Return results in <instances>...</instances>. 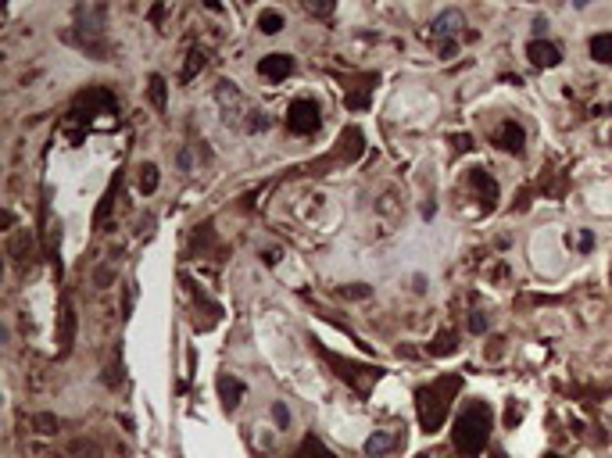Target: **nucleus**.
<instances>
[{
  "label": "nucleus",
  "instance_id": "1",
  "mask_svg": "<svg viewBox=\"0 0 612 458\" xmlns=\"http://www.w3.org/2000/svg\"><path fill=\"white\" fill-rule=\"evenodd\" d=\"M462 390V376L448 372V376H437L433 384H423L415 390V412H419V426L423 434H437L444 426L448 412H451V401Z\"/></svg>",
  "mask_w": 612,
  "mask_h": 458
},
{
  "label": "nucleus",
  "instance_id": "2",
  "mask_svg": "<svg viewBox=\"0 0 612 458\" xmlns=\"http://www.w3.org/2000/svg\"><path fill=\"white\" fill-rule=\"evenodd\" d=\"M491 423H494L491 404H487V401H469L466 409L458 412L455 429H451V444H455V451H458V455H466V458L480 455V451L487 448V441H491Z\"/></svg>",
  "mask_w": 612,
  "mask_h": 458
},
{
  "label": "nucleus",
  "instance_id": "3",
  "mask_svg": "<svg viewBox=\"0 0 612 458\" xmlns=\"http://www.w3.org/2000/svg\"><path fill=\"white\" fill-rule=\"evenodd\" d=\"M315 351H319L323 358L337 369V376L344 379V384H348L355 394H369V387H373L376 379L383 376V369H380V365H358V362H351V358H340V354H333V351H326V347H319V344H315Z\"/></svg>",
  "mask_w": 612,
  "mask_h": 458
},
{
  "label": "nucleus",
  "instance_id": "4",
  "mask_svg": "<svg viewBox=\"0 0 612 458\" xmlns=\"http://www.w3.org/2000/svg\"><path fill=\"white\" fill-rule=\"evenodd\" d=\"M319 125H323V118H319V104H315V100L301 97V100H293V104L287 108V129H290V133L312 136Z\"/></svg>",
  "mask_w": 612,
  "mask_h": 458
},
{
  "label": "nucleus",
  "instance_id": "5",
  "mask_svg": "<svg viewBox=\"0 0 612 458\" xmlns=\"http://www.w3.org/2000/svg\"><path fill=\"white\" fill-rule=\"evenodd\" d=\"M491 140H494L498 150H505V155H516V158L526 150V129H523L520 122H512V118H505V122L498 125Z\"/></svg>",
  "mask_w": 612,
  "mask_h": 458
},
{
  "label": "nucleus",
  "instance_id": "6",
  "mask_svg": "<svg viewBox=\"0 0 612 458\" xmlns=\"http://www.w3.org/2000/svg\"><path fill=\"white\" fill-rule=\"evenodd\" d=\"M526 58H530V65L533 68H558L562 65V50L555 47V43H548V40H530L526 43Z\"/></svg>",
  "mask_w": 612,
  "mask_h": 458
},
{
  "label": "nucleus",
  "instance_id": "7",
  "mask_svg": "<svg viewBox=\"0 0 612 458\" xmlns=\"http://www.w3.org/2000/svg\"><path fill=\"white\" fill-rule=\"evenodd\" d=\"M469 187L480 194V200H483L487 212L498 205V183H494V175L487 172V168H469Z\"/></svg>",
  "mask_w": 612,
  "mask_h": 458
},
{
  "label": "nucleus",
  "instance_id": "8",
  "mask_svg": "<svg viewBox=\"0 0 612 458\" xmlns=\"http://www.w3.org/2000/svg\"><path fill=\"white\" fill-rule=\"evenodd\" d=\"M290 72H293V58L290 54H268V58L258 61V75H265V79H273V83L287 79Z\"/></svg>",
  "mask_w": 612,
  "mask_h": 458
},
{
  "label": "nucleus",
  "instance_id": "9",
  "mask_svg": "<svg viewBox=\"0 0 612 458\" xmlns=\"http://www.w3.org/2000/svg\"><path fill=\"white\" fill-rule=\"evenodd\" d=\"M458 29H462V15L458 11H444V15H437L433 22H430V36L433 40H451V36H458Z\"/></svg>",
  "mask_w": 612,
  "mask_h": 458
},
{
  "label": "nucleus",
  "instance_id": "10",
  "mask_svg": "<svg viewBox=\"0 0 612 458\" xmlns=\"http://www.w3.org/2000/svg\"><path fill=\"white\" fill-rule=\"evenodd\" d=\"M72 340H76V312H72V304L65 301V304H61V329H58L61 354H68V351H72Z\"/></svg>",
  "mask_w": 612,
  "mask_h": 458
},
{
  "label": "nucleus",
  "instance_id": "11",
  "mask_svg": "<svg viewBox=\"0 0 612 458\" xmlns=\"http://www.w3.org/2000/svg\"><path fill=\"white\" fill-rule=\"evenodd\" d=\"M218 394H223L226 412H233L236 404H240V397H243V384H240V379H233V376H223V379H218Z\"/></svg>",
  "mask_w": 612,
  "mask_h": 458
},
{
  "label": "nucleus",
  "instance_id": "12",
  "mask_svg": "<svg viewBox=\"0 0 612 458\" xmlns=\"http://www.w3.org/2000/svg\"><path fill=\"white\" fill-rule=\"evenodd\" d=\"M293 458H337V455H333L319 437H315V434H308V437L301 441V448H298V455H293Z\"/></svg>",
  "mask_w": 612,
  "mask_h": 458
},
{
  "label": "nucleus",
  "instance_id": "13",
  "mask_svg": "<svg viewBox=\"0 0 612 458\" xmlns=\"http://www.w3.org/2000/svg\"><path fill=\"white\" fill-rule=\"evenodd\" d=\"M591 58H595L598 65H612V33L591 36Z\"/></svg>",
  "mask_w": 612,
  "mask_h": 458
},
{
  "label": "nucleus",
  "instance_id": "14",
  "mask_svg": "<svg viewBox=\"0 0 612 458\" xmlns=\"http://www.w3.org/2000/svg\"><path fill=\"white\" fill-rule=\"evenodd\" d=\"M394 444H398L394 434H373L369 441H365V455H369V458H380V455H387Z\"/></svg>",
  "mask_w": 612,
  "mask_h": 458
},
{
  "label": "nucleus",
  "instance_id": "15",
  "mask_svg": "<svg viewBox=\"0 0 612 458\" xmlns=\"http://www.w3.org/2000/svg\"><path fill=\"white\" fill-rule=\"evenodd\" d=\"M258 29H261L265 36H276V33L283 29V15H280V11H258Z\"/></svg>",
  "mask_w": 612,
  "mask_h": 458
},
{
  "label": "nucleus",
  "instance_id": "16",
  "mask_svg": "<svg viewBox=\"0 0 612 458\" xmlns=\"http://www.w3.org/2000/svg\"><path fill=\"white\" fill-rule=\"evenodd\" d=\"M158 180H161V175H158V165H143V168H140V194H154V190H158Z\"/></svg>",
  "mask_w": 612,
  "mask_h": 458
},
{
  "label": "nucleus",
  "instance_id": "17",
  "mask_svg": "<svg viewBox=\"0 0 612 458\" xmlns=\"http://www.w3.org/2000/svg\"><path fill=\"white\" fill-rule=\"evenodd\" d=\"M204 65H208L204 50H190V61H186V68H183V83H190V79H193V75H198Z\"/></svg>",
  "mask_w": 612,
  "mask_h": 458
},
{
  "label": "nucleus",
  "instance_id": "18",
  "mask_svg": "<svg viewBox=\"0 0 612 458\" xmlns=\"http://www.w3.org/2000/svg\"><path fill=\"white\" fill-rule=\"evenodd\" d=\"M566 244H570V247L577 244L580 251H591V247H595V237L587 233V229H580V233H566Z\"/></svg>",
  "mask_w": 612,
  "mask_h": 458
},
{
  "label": "nucleus",
  "instance_id": "19",
  "mask_svg": "<svg viewBox=\"0 0 612 458\" xmlns=\"http://www.w3.org/2000/svg\"><path fill=\"white\" fill-rule=\"evenodd\" d=\"M33 426L40 429V434H58V429H61V423L54 416H33Z\"/></svg>",
  "mask_w": 612,
  "mask_h": 458
},
{
  "label": "nucleus",
  "instance_id": "20",
  "mask_svg": "<svg viewBox=\"0 0 612 458\" xmlns=\"http://www.w3.org/2000/svg\"><path fill=\"white\" fill-rule=\"evenodd\" d=\"M151 100H154V108H165V79L161 75H151Z\"/></svg>",
  "mask_w": 612,
  "mask_h": 458
},
{
  "label": "nucleus",
  "instance_id": "21",
  "mask_svg": "<svg viewBox=\"0 0 612 458\" xmlns=\"http://www.w3.org/2000/svg\"><path fill=\"white\" fill-rule=\"evenodd\" d=\"M455 344H451V333H440L433 344H430V354H451Z\"/></svg>",
  "mask_w": 612,
  "mask_h": 458
},
{
  "label": "nucleus",
  "instance_id": "22",
  "mask_svg": "<svg viewBox=\"0 0 612 458\" xmlns=\"http://www.w3.org/2000/svg\"><path fill=\"white\" fill-rule=\"evenodd\" d=\"M369 294H373V290L365 287V283H351V287H340V297H355V301H358V297H369Z\"/></svg>",
  "mask_w": 612,
  "mask_h": 458
},
{
  "label": "nucleus",
  "instance_id": "23",
  "mask_svg": "<svg viewBox=\"0 0 612 458\" xmlns=\"http://www.w3.org/2000/svg\"><path fill=\"white\" fill-rule=\"evenodd\" d=\"M451 147L458 150V155H466V150H473V136L469 133H458V136H451Z\"/></svg>",
  "mask_w": 612,
  "mask_h": 458
},
{
  "label": "nucleus",
  "instance_id": "24",
  "mask_svg": "<svg viewBox=\"0 0 612 458\" xmlns=\"http://www.w3.org/2000/svg\"><path fill=\"white\" fill-rule=\"evenodd\" d=\"M487 326H491V319H487L483 312H473V319H469V329H473V333H487Z\"/></svg>",
  "mask_w": 612,
  "mask_h": 458
},
{
  "label": "nucleus",
  "instance_id": "25",
  "mask_svg": "<svg viewBox=\"0 0 612 458\" xmlns=\"http://www.w3.org/2000/svg\"><path fill=\"white\" fill-rule=\"evenodd\" d=\"M273 419H276V426H283V429L290 426V412H287V404H280V401L273 404Z\"/></svg>",
  "mask_w": 612,
  "mask_h": 458
},
{
  "label": "nucleus",
  "instance_id": "26",
  "mask_svg": "<svg viewBox=\"0 0 612 458\" xmlns=\"http://www.w3.org/2000/svg\"><path fill=\"white\" fill-rule=\"evenodd\" d=\"M133 297H136V290H133V283L126 287V301H122V315L129 319V312H133Z\"/></svg>",
  "mask_w": 612,
  "mask_h": 458
},
{
  "label": "nucleus",
  "instance_id": "27",
  "mask_svg": "<svg viewBox=\"0 0 612 458\" xmlns=\"http://www.w3.org/2000/svg\"><path fill=\"white\" fill-rule=\"evenodd\" d=\"M455 50H458V43H455V40L440 43V58H455Z\"/></svg>",
  "mask_w": 612,
  "mask_h": 458
},
{
  "label": "nucleus",
  "instance_id": "28",
  "mask_svg": "<svg viewBox=\"0 0 612 458\" xmlns=\"http://www.w3.org/2000/svg\"><path fill=\"white\" fill-rule=\"evenodd\" d=\"M265 125H268V118H265V115L258 111V115L251 118V129H265Z\"/></svg>",
  "mask_w": 612,
  "mask_h": 458
},
{
  "label": "nucleus",
  "instance_id": "29",
  "mask_svg": "<svg viewBox=\"0 0 612 458\" xmlns=\"http://www.w3.org/2000/svg\"><path fill=\"white\" fill-rule=\"evenodd\" d=\"M545 458H562V455H545Z\"/></svg>",
  "mask_w": 612,
  "mask_h": 458
},
{
  "label": "nucleus",
  "instance_id": "30",
  "mask_svg": "<svg viewBox=\"0 0 612 458\" xmlns=\"http://www.w3.org/2000/svg\"><path fill=\"white\" fill-rule=\"evenodd\" d=\"M419 458H430V455H419Z\"/></svg>",
  "mask_w": 612,
  "mask_h": 458
}]
</instances>
